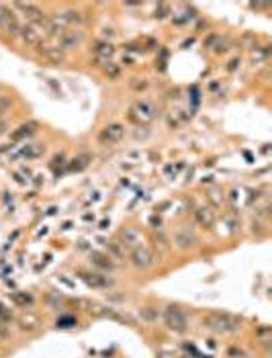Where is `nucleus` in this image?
<instances>
[{
    "instance_id": "28",
    "label": "nucleus",
    "mask_w": 272,
    "mask_h": 358,
    "mask_svg": "<svg viewBox=\"0 0 272 358\" xmlns=\"http://www.w3.org/2000/svg\"><path fill=\"white\" fill-rule=\"evenodd\" d=\"M8 129H10V125H8V121H6V119H2V117H0V135H4V133H6Z\"/></svg>"
},
{
    "instance_id": "23",
    "label": "nucleus",
    "mask_w": 272,
    "mask_h": 358,
    "mask_svg": "<svg viewBox=\"0 0 272 358\" xmlns=\"http://www.w3.org/2000/svg\"><path fill=\"white\" fill-rule=\"evenodd\" d=\"M12 17H15V15H12V10L6 8L4 4H0V31H4V27L8 25V21H10Z\"/></svg>"
},
{
    "instance_id": "30",
    "label": "nucleus",
    "mask_w": 272,
    "mask_h": 358,
    "mask_svg": "<svg viewBox=\"0 0 272 358\" xmlns=\"http://www.w3.org/2000/svg\"><path fill=\"white\" fill-rule=\"evenodd\" d=\"M240 64H242V59H240V57H236V59H231V61H229V66H227V70H229V72H233V70H238V66H240Z\"/></svg>"
},
{
    "instance_id": "27",
    "label": "nucleus",
    "mask_w": 272,
    "mask_h": 358,
    "mask_svg": "<svg viewBox=\"0 0 272 358\" xmlns=\"http://www.w3.org/2000/svg\"><path fill=\"white\" fill-rule=\"evenodd\" d=\"M74 324H76V319H74V317H61V319H57V326H61V328H70Z\"/></svg>"
},
{
    "instance_id": "31",
    "label": "nucleus",
    "mask_w": 272,
    "mask_h": 358,
    "mask_svg": "<svg viewBox=\"0 0 272 358\" xmlns=\"http://www.w3.org/2000/svg\"><path fill=\"white\" fill-rule=\"evenodd\" d=\"M8 105H10V101H8V98L0 96V113H2V110H6V109H8Z\"/></svg>"
},
{
    "instance_id": "9",
    "label": "nucleus",
    "mask_w": 272,
    "mask_h": 358,
    "mask_svg": "<svg viewBox=\"0 0 272 358\" xmlns=\"http://www.w3.org/2000/svg\"><path fill=\"white\" fill-rule=\"evenodd\" d=\"M131 262H133V266H137V268H150L152 264H154V256H152V252L147 250V248H135L133 250V254H131Z\"/></svg>"
},
{
    "instance_id": "7",
    "label": "nucleus",
    "mask_w": 272,
    "mask_h": 358,
    "mask_svg": "<svg viewBox=\"0 0 272 358\" xmlns=\"http://www.w3.org/2000/svg\"><path fill=\"white\" fill-rule=\"evenodd\" d=\"M21 39L23 43H27L31 47H39L43 41V31H41V25H27V27L21 29Z\"/></svg>"
},
{
    "instance_id": "12",
    "label": "nucleus",
    "mask_w": 272,
    "mask_h": 358,
    "mask_svg": "<svg viewBox=\"0 0 272 358\" xmlns=\"http://www.w3.org/2000/svg\"><path fill=\"white\" fill-rule=\"evenodd\" d=\"M35 129H37V123H35V121L23 123V125H21L17 131H12V133H10V139H12V141H23V139H27L29 135H33V133H35Z\"/></svg>"
},
{
    "instance_id": "14",
    "label": "nucleus",
    "mask_w": 272,
    "mask_h": 358,
    "mask_svg": "<svg viewBox=\"0 0 272 358\" xmlns=\"http://www.w3.org/2000/svg\"><path fill=\"white\" fill-rule=\"evenodd\" d=\"M94 55L101 57V59H109V61H110V57L115 55V47H113V43H109V41H98V43L94 45Z\"/></svg>"
},
{
    "instance_id": "24",
    "label": "nucleus",
    "mask_w": 272,
    "mask_h": 358,
    "mask_svg": "<svg viewBox=\"0 0 272 358\" xmlns=\"http://www.w3.org/2000/svg\"><path fill=\"white\" fill-rule=\"evenodd\" d=\"M129 86H131V90L141 92V90L147 88V80H145V78H131V80H129Z\"/></svg>"
},
{
    "instance_id": "13",
    "label": "nucleus",
    "mask_w": 272,
    "mask_h": 358,
    "mask_svg": "<svg viewBox=\"0 0 272 358\" xmlns=\"http://www.w3.org/2000/svg\"><path fill=\"white\" fill-rule=\"evenodd\" d=\"M194 242H196V238L192 236L190 231H178L176 236H174V246H176L178 250H189V248H192Z\"/></svg>"
},
{
    "instance_id": "2",
    "label": "nucleus",
    "mask_w": 272,
    "mask_h": 358,
    "mask_svg": "<svg viewBox=\"0 0 272 358\" xmlns=\"http://www.w3.org/2000/svg\"><path fill=\"white\" fill-rule=\"evenodd\" d=\"M240 319L229 313H211L205 317V328L217 331V334H231V331L240 330Z\"/></svg>"
},
{
    "instance_id": "25",
    "label": "nucleus",
    "mask_w": 272,
    "mask_h": 358,
    "mask_svg": "<svg viewBox=\"0 0 272 358\" xmlns=\"http://www.w3.org/2000/svg\"><path fill=\"white\" fill-rule=\"evenodd\" d=\"M139 313H141V317L145 319V322H156V319H158V311L152 309V307H143Z\"/></svg>"
},
{
    "instance_id": "18",
    "label": "nucleus",
    "mask_w": 272,
    "mask_h": 358,
    "mask_svg": "<svg viewBox=\"0 0 272 358\" xmlns=\"http://www.w3.org/2000/svg\"><path fill=\"white\" fill-rule=\"evenodd\" d=\"M80 276L88 282L90 287H94V289H101V287H107L109 285V280L105 278V276H101V275H90V273H80Z\"/></svg>"
},
{
    "instance_id": "19",
    "label": "nucleus",
    "mask_w": 272,
    "mask_h": 358,
    "mask_svg": "<svg viewBox=\"0 0 272 358\" xmlns=\"http://www.w3.org/2000/svg\"><path fill=\"white\" fill-rule=\"evenodd\" d=\"M90 260L98 266V268H105V270H110L115 264L110 262V256H107V254H101V252H92L90 254Z\"/></svg>"
},
{
    "instance_id": "3",
    "label": "nucleus",
    "mask_w": 272,
    "mask_h": 358,
    "mask_svg": "<svg viewBox=\"0 0 272 358\" xmlns=\"http://www.w3.org/2000/svg\"><path fill=\"white\" fill-rule=\"evenodd\" d=\"M123 138H125V125H121V123H110V125H107L101 133H98V143L105 145V147H113Z\"/></svg>"
},
{
    "instance_id": "32",
    "label": "nucleus",
    "mask_w": 272,
    "mask_h": 358,
    "mask_svg": "<svg viewBox=\"0 0 272 358\" xmlns=\"http://www.w3.org/2000/svg\"><path fill=\"white\" fill-rule=\"evenodd\" d=\"M0 319H10V313L8 311H4V307L0 305Z\"/></svg>"
},
{
    "instance_id": "10",
    "label": "nucleus",
    "mask_w": 272,
    "mask_h": 358,
    "mask_svg": "<svg viewBox=\"0 0 272 358\" xmlns=\"http://www.w3.org/2000/svg\"><path fill=\"white\" fill-rule=\"evenodd\" d=\"M45 29L52 35L61 37L68 31V23H66L64 15H52V17H47V21H45Z\"/></svg>"
},
{
    "instance_id": "29",
    "label": "nucleus",
    "mask_w": 272,
    "mask_h": 358,
    "mask_svg": "<svg viewBox=\"0 0 272 358\" xmlns=\"http://www.w3.org/2000/svg\"><path fill=\"white\" fill-rule=\"evenodd\" d=\"M168 10H170V8H168V4H160V10H156V17H160V19H164Z\"/></svg>"
},
{
    "instance_id": "8",
    "label": "nucleus",
    "mask_w": 272,
    "mask_h": 358,
    "mask_svg": "<svg viewBox=\"0 0 272 358\" xmlns=\"http://www.w3.org/2000/svg\"><path fill=\"white\" fill-rule=\"evenodd\" d=\"M82 41H84L82 31H66L64 35L59 37V47L64 49V52H70V49L80 47Z\"/></svg>"
},
{
    "instance_id": "20",
    "label": "nucleus",
    "mask_w": 272,
    "mask_h": 358,
    "mask_svg": "<svg viewBox=\"0 0 272 358\" xmlns=\"http://www.w3.org/2000/svg\"><path fill=\"white\" fill-rule=\"evenodd\" d=\"M90 160H92L90 154H82V156H78L76 160H72L74 164H70V170H76V172H78V170H84L86 166L90 164Z\"/></svg>"
},
{
    "instance_id": "6",
    "label": "nucleus",
    "mask_w": 272,
    "mask_h": 358,
    "mask_svg": "<svg viewBox=\"0 0 272 358\" xmlns=\"http://www.w3.org/2000/svg\"><path fill=\"white\" fill-rule=\"evenodd\" d=\"M39 55L43 59H47L49 64H55V66L66 64V52L59 45H43L41 43L39 45Z\"/></svg>"
},
{
    "instance_id": "22",
    "label": "nucleus",
    "mask_w": 272,
    "mask_h": 358,
    "mask_svg": "<svg viewBox=\"0 0 272 358\" xmlns=\"http://www.w3.org/2000/svg\"><path fill=\"white\" fill-rule=\"evenodd\" d=\"M103 72L107 74L109 78H113V80H117L121 76V68L117 64H113V61H107V64L103 66Z\"/></svg>"
},
{
    "instance_id": "26",
    "label": "nucleus",
    "mask_w": 272,
    "mask_h": 358,
    "mask_svg": "<svg viewBox=\"0 0 272 358\" xmlns=\"http://www.w3.org/2000/svg\"><path fill=\"white\" fill-rule=\"evenodd\" d=\"M109 252L113 254V256H117V258H123V250H121V246H119V244H115V242H110V244H109Z\"/></svg>"
},
{
    "instance_id": "15",
    "label": "nucleus",
    "mask_w": 272,
    "mask_h": 358,
    "mask_svg": "<svg viewBox=\"0 0 272 358\" xmlns=\"http://www.w3.org/2000/svg\"><path fill=\"white\" fill-rule=\"evenodd\" d=\"M194 217H196V221H199V223H201L203 227H211V225H213V221H215V215H213V211H211L209 207L196 209Z\"/></svg>"
},
{
    "instance_id": "1",
    "label": "nucleus",
    "mask_w": 272,
    "mask_h": 358,
    "mask_svg": "<svg viewBox=\"0 0 272 358\" xmlns=\"http://www.w3.org/2000/svg\"><path fill=\"white\" fill-rule=\"evenodd\" d=\"M160 113V109L156 103L147 101V98H137L131 107H129V119L133 123H137V125H147V123H152Z\"/></svg>"
},
{
    "instance_id": "4",
    "label": "nucleus",
    "mask_w": 272,
    "mask_h": 358,
    "mask_svg": "<svg viewBox=\"0 0 272 358\" xmlns=\"http://www.w3.org/2000/svg\"><path fill=\"white\" fill-rule=\"evenodd\" d=\"M164 317H166V326L172 331H176V334H184L187 331V317H184V313L178 307H168Z\"/></svg>"
},
{
    "instance_id": "5",
    "label": "nucleus",
    "mask_w": 272,
    "mask_h": 358,
    "mask_svg": "<svg viewBox=\"0 0 272 358\" xmlns=\"http://www.w3.org/2000/svg\"><path fill=\"white\" fill-rule=\"evenodd\" d=\"M12 6L19 8V10H23V15L27 17V21H29L31 25H45V21H47L45 12H43L39 6L31 4V2H15Z\"/></svg>"
},
{
    "instance_id": "16",
    "label": "nucleus",
    "mask_w": 272,
    "mask_h": 358,
    "mask_svg": "<svg viewBox=\"0 0 272 358\" xmlns=\"http://www.w3.org/2000/svg\"><path fill=\"white\" fill-rule=\"evenodd\" d=\"M64 19L68 23V27H82V25L86 23V19H84L82 12L80 10H74V8H70V10L64 12Z\"/></svg>"
},
{
    "instance_id": "21",
    "label": "nucleus",
    "mask_w": 272,
    "mask_h": 358,
    "mask_svg": "<svg viewBox=\"0 0 272 358\" xmlns=\"http://www.w3.org/2000/svg\"><path fill=\"white\" fill-rule=\"evenodd\" d=\"M21 29H23V25L19 23V19L12 17V19L8 21V25L4 27V33H8L10 37H19V35H21Z\"/></svg>"
},
{
    "instance_id": "11",
    "label": "nucleus",
    "mask_w": 272,
    "mask_h": 358,
    "mask_svg": "<svg viewBox=\"0 0 272 358\" xmlns=\"http://www.w3.org/2000/svg\"><path fill=\"white\" fill-rule=\"evenodd\" d=\"M121 240H123V246H129V248H141V242H143V236L139 229L135 227H125L121 231Z\"/></svg>"
},
{
    "instance_id": "17",
    "label": "nucleus",
    "mask_w": 272,
    "mask_h": 358,
    "mask_svg": "<svg viewBox=\"0 0 272 358\" xmlns=\"http://www.w3.org/2000/svg\"><path fill=\"white\" fill-rule=\"evenodd\" d=\"M43 152H45V145H41V143H27V147H23V150H21V156L27 158V160H35V158H39Z\"/></svg>"
}]
</instances>
